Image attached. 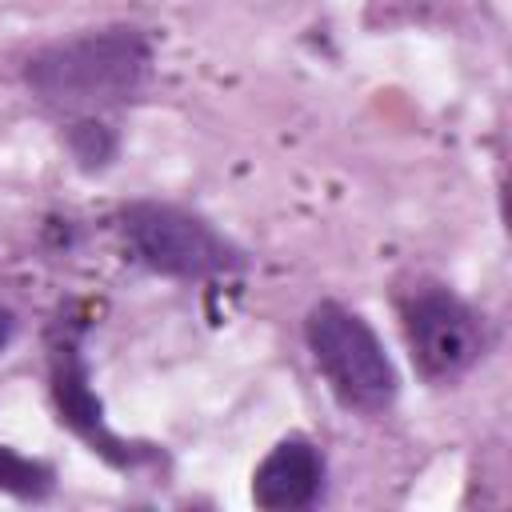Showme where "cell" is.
I'll use <instances>...</instances> for the list:
<instances>
[{
    "instance_id": "1",
    "label": "cell",
    "mask_w": 512,
    "mask_h": 512,
    "mask_svg": "<svg viewBox=\"0 0 512 512\" xmlns=\"http://www.w3.org/2000/svg\"><path fill=\"white\" fill-rule=\"evenodd\" d=\"M148 64H152V48L144 32L100 28L40 48L24 68V80L44 104L68 112H92L136 96L148 76Z\"/></svg>"
},
{
    "instance_id": "2",
    "label": "cell",
    "mask_w": 512,
    "mask_h": 512,
    "mask_svg": "<svg viewBox=\"0 0 512 512\" xmlns=\"http://www.w3.org/2000/svg\"><path fill=\"white\" fill-rule=\"evenodd\" d=\"M304 344L312 352V364L320 368V376L328 380L332 396L352 408V412H384L396 392V368L380 344V336L372 332V324L336 304V300H320L308 308L304 316Z\"/></svg>"
},
{
    "instance_id": "3",
    "label": "cell",
    "mask_w": 512,
    "mask_h": 512,
    "mask_svg": "<svg viewBox=\"0 0 512 512\" xmlns=\"http://www.w3.org/2000/svg\"><path fill=\"white\" fill-rule=\"evenodd\" d=\"M120 232L128 252L160 276L208 280L244 268V252L228 236H220L204 216L180 204L136 200L120 212Z\"/></svg>"
},
{
    "instance_id": "4",
    "label": "cell",
    "mask_w": 512,
    "mask_h": 512,
    "mask_svg": "<svg viewBox=\"0 0 512 512\" xmlns=\"http://www.w3.org/2000/svg\"><path fill=\"white\" fill-rule=\"evenodd\" d=\"M400 316L412 360L428 380H456L484 356V320L440 284L416 288Z\"/></svg>"
},
{
    "instance_id": "5",
    "label": "cell",
    "mask_w": 512,
    "mask_h": 512,
    "mask_svg": "<svg viewBox=\"0 0 512 512\" xmlns=\"http://www.w3.org/2000/svg\"><path fill=\"white\" fill-rule=\"evenodd\" d=\"M52 396H56V408H60V420L84 436L92 444V452H100L108 464H136V452L124 448L108 424H104V408L96 400V392L88 388V364L80 356V344L72 336H60L52 344Z\"/></svg>"
},
{
    "instance_id": "6",
    "label": "cell",
    "mask_w": 512,
    "mask_h": 512,
    "mask_svg": "<svg viewBox=\"0 0 512 512\" xmlns=\"http://www.w3.org/2000/svg\"><path fill=\"white\" fill-rule=\"evenodd\" d=\"M324 452L308 436H284L252 472V504L268 512L308 508L324 492Z\"/></svg>"
},
{
    "instance_id": "7",
    "label": "cell",
    "mask_w": 512,
    "mask_h": 512,
    "mask_svg": "<svg viewBox=\"0 0 512 512\" xmlns=\"http://www.w3.org/2000/svg\"><path fill=\"white\" fill-rule=\"evenodd\" d=\"M52 484H56V472L44 460L20 456L16 448L0 444V492H12L20 500H40L52 492Z\"/></svg>"
},
{
    "instance_id": "8",
    "label": "cell",
    "mask_w": 512,
    "mask_h": 512,
    "mask_svg": "<svg viewBox=\"0 0 512 512\" xmlns=\"http://www.w3.org/2000/svg\"><path fill=\"white\" fill-rule=\"evenodd\" d=\"M72 148H76V156L92 168V164H104V160L112 156V136L104 132V124L84 120V124L72 128Z\"/></svg>"
},
{
    "instance_id": "9",
    "label": "cell",
    "mask_w": 512,
    "mask_h": 512,
    "mask_svg": "<svg viewBox=\"0 0 512 512\" xmlns=\"http://www.w3.org/2000/svg\"><path fill=\"white\" fill-rule=\"evenodd\" d=\"M12 332H16V320H12V312H8V304H0V352L8 348V340H12Z\"/></svg>"
}]
</instances>
